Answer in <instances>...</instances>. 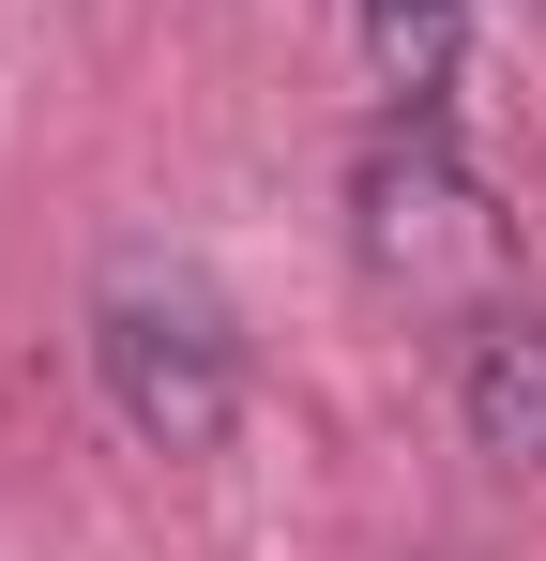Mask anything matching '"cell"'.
<instances>
[{"label": "cell", "instance_id": "cell-3", "mask_svg": "<svg viewBox=\"0 0 546 561\" xmlns=\"http://www.w3.org/2000/svg\"><path fill=\"white\" fill-rule=\"evenodd\" d=\"M441 365H455V410H470V456L546 470V304L532 288H501L486 319H455Z\"/></svg>", "mask_w": 546, "mask_h": 561}, {"label": "cell", "instance_id": "cell-4", "mask_svg": "<svg viewBox=\"0 0 546 561\" xmlns=\"http://www.w3.org/2000/svg\"><path fill=\"white\" fill-rule=\"evenodd\" d=\"M455 46H470V0H364V61H379L395 106H441Z\"/></svg>", "mask_w": 546, "mask_h": 561}, {"label": "cell", "instance_id": "cell-1", "mask_svg": "<svg viewBox=\"0 0 546 561\" xmlns=\"http://www.w3.org/2000/svg\"><path fill=\"white\" fill-rule=\"evenodd\" d=\"M350 243H364V274L395 288L410 319H441V334L516 288V228H501V197L470 183L441 106H379V137L350 152Z\"/></svg>", "mask_w": 546, "mask_h": 561}, {"label": "cell", "instance_id": "cell-2", "mask_svg": "<svg viewBox=\"0 0 546 561\" xmlns=\"http://www.w3.org/2000/svg\"><path fill=\"white\" fill-rule=\"evenodd\" d=\"M91 379H106V410L152 456H213L243 425V319H228V288L197 259H152V243L106 259V288H91Z\"/></svg>", "mask_w": 546, "mask_h": 561}]
</instances>
